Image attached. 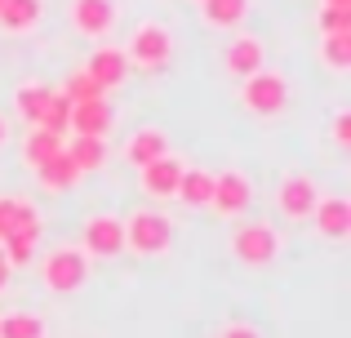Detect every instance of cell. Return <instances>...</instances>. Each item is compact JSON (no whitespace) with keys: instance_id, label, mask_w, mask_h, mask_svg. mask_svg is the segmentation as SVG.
<instances>
[{"instance_id":"cell-32","label":"cell","mask_w":351,"mask_h":338,"mask_svg":"<svg viewBox=\"0 0 351 338\" xmlns=\"http://www.w3.org/2000/svg\"><path fill=\"white\" fill-rule=\"evenodd\" d=\"M9 271H14V267H9V263H5V254H0V289L9 285Z\"/></svg>"},{"instance_id":"cell-2","label":"cell","mask_w":351,"mask_h":338,"mask_svg":"<svg viewBox=\"0 0 351 338\" xmlns=\"http://www.w3.org/2000/svg\"><path fill=\"white\" fill-rule=\"evenodd\" d=\"M125 58H129V67L160 71L165 62L173 58V36H169V27H160V23H138L134 32H129V40H125Z\"/></svg>"},{"instance_id":"cell-25","label":"cell","mask_w":351,"mask_h":338,"mask_svg":"<svg viewBox=\"0 0 351 338\" xmlns=\"http://www.w3.org/2000/svg\"><path fill=\"white\" fill-rule=\"evenodd\" d=\"M0 338H45V321L36 312H5L0 316Z\"/></svg>"},{"instance_id":"cell-22","label":"cell","mask_w":351,"mask_h":338,"mask_svg":"<svg viewBox=\"0 0 351 338\" xmlns=\"http://www.w3.org/2000/svg\"><path fill=\"white\" fill-rule=\"evenodd\" d=\"M40 14H45L40 0H5L0 5V27L5 32H32L40 23Z\"/></svg>"},{"instance_id":"cell-6","label":"cell","mask_w":351,"mask_h":338,"mask_svg":"<svg viewBox=\"0 0 351 338\" xmlns=\"http://www.w3.org/2000/svg\"><path fill=\"white\" fill-rule=\"evenodd\" d=\"M209 205H214L223 218L245 214V209L254 205V182H249L240 169H223V173H214V196H209Z\"/></svg>"},{"instance_id":"cell-8","label":"cell","mask_w":351,"mask_h":338,"mask_svg":"<svg viewBox=\"0 0 351 338\" xmlns=\"http://www.w3.org/2000/svg\"><path fill=\"white\" fill-rule=\"evenodd\" d=\"M316 182L307 178V173H289V178H280V187H276V209H280L285 218H293V223H302V218H311V209H316Z\"/></svg>"},{"instance_id":"cell-23","label":"cell","mask_w":351,"mask_h":338,"mask_svg":"<svg viewBox=\"0 0 351 338\" xmlns=\"http://www.w3.org/2000/svg\"><path fill=\"white\" fill-rule=\"evenodd\" d=\"M36 245H40V227H27V232H14L0 241V254H5L9 267H27L36 254Z\"/></svg>"},{"instance_id":"cell-19","label":"cell","mask_w":351,"mask_h":338,"mask_svg":"<svg viewBox=\"0 0 351 338\" xmlns=\"http://www.w3.org/2000/svg\"><path fill=\"white\" fill-rule=\"evenodd\" d=\"M36 178H40V187H45V191H71V187L80 182V169L71 165L67 152H58V156H49L40 169H36Z\"/></svg>"},{"instance_id":"cell-29","label":"cell","mask_w":351,"mask_h":338,"mask_svg":"<svg viewBox=\"0 0 351 338\" xmlns=\"http://www.w3.org/2000/svg\"><path fill=\"white\" fill-rule=\"evenodd\" d=\"M62 94H67V98H71V103H89V98H107V94H103V89H98V85H94V80H89V76H85V67H80V71H76V76H67V85H62Z\"/></svg>"},{"instance_id":"cell-16","label":"cell","mask_w":351,"mask_h":338,"mask_svg":"<svg viewBox=\"0 0 351 338\" xmlns=\"http://www.w3.org/2000/svg\"><path fill=\"white\" fill-rule=\"evenodd\" d=\"M27 227H40V209L23 196H0V241L14 232H27Z\"/></svg>"},{"instance_id":"cell-26","label":"cell","mask_w":351,"mask_h":338,"mask_svg":"<svg viewBox=\"0 0 351 338\" xmlns=\"http://www.w3.org/2000/svg\"><path fill=\"white\" fill-rule=\"evenodd\" d=\"M320 58H325L329 71H351V32L320 36Z\"/></svg>"},{"instance_id":"cell-34","label":"cell","mask_w":351,"mask_h":338,"mask_svg":"<svg viewBox=\"0 0 351 338\" xmlns=\"http://www.w3.org/2000/svg\"><path fill=\"white\" fill-rule=\"evenodd\" d=\"M325 5H347L351 9V0H325Z\"/></svg>"},{"instance_id":"cell-17","label":"cell","mask_w":351,"mask_h":338,"mask_svg":"<svg viewBox=\"0 0 351 338\" xmlns=\"http://www.w3.org/2000/svg\"><path fill=\"white\" fill-rule=\"evenodd\" d=\"M49 98H53V89H49V85H40V80H27V85H18V94H14V112L27 121V130H32V125H40L45 107H49Z\"/></svg>"},{"instance_id":"cell-11","label":"cell","mask_w":351,"mask_h":338,"mask_svg":"<svg viewBox=\"0 0 351 338\" xmlns=\"http://www.w3.org/2000/svg\"><path fill=\"white\" fill-rule=\"evenodd\" d=\"M116 112L107 98H89V103H71V134H80V138H107V130H112Z\"/></svg>"},{"instance_id":"cell-31","label":"cell","mask_w":351,"mask_h":338,"mask_svg":"<svg viewBox=\"0 0 351 338\" xmlns=\"http://www.w3.org/2000/svg\"><path fill=\"white\" fill-rule=\"evenodd\" d=\"M223 338H263V334H258V330H254V325H245V321H236V325H227V330H223Z\"/></svg>"},{"instance_id":"cell-7","label":"cell","mask_w":351,"mask_h":338,"mask_svg":"<svg viewBox=\"0 0 351 338\" xmlns=\"http://www.w3.org/2000/svg\"><path fill=\"white\" fill-rule=\"evenodd\" d=\"M80 250L89 258H116V254H125V223L112 214H94L85 223V245Z\"/></svg>"},{"instance_id":"cell-20","label":"cell","mask_w":351,"mask_h":338,"mask_svg":"<svg viewBox=\"0 0 351 338\" xmlns=\"http://www.w3.org/2000/svg\"><path fill=\"white\" fill-rule=\"evenodd\" d=\"M173 196H178L182 205H191V209H205L209 196H214V173H209V169H182Z\"/></svg>"},{"instance_id":"cell-28","label":"cell","mask_w":351,"mask_h":338,"mask_svg":"<svg viewBox=\"0 0 351 338\" xmlns=\"http://www.w3.org/2000/svg\"><path fill=\"white\" fill-rule=\"evenodd\" d=\"M316 27H320V36H343V32H351V9L347 5H320Z\"/></svg>"},{"instance_id":"cell-18","label":"cell","mask_w":351,"mask_h":338,"mask_svg":"<svg viewBox=\"0 0 351 338\" xmlns=\"http://www.w3.org/2000/svg\"><path fill=\"white\" fill-rule=\"evenodd\" d=\"M62 147H67V143H62V134H49V130H40V125H32V130H27V138H23V160L32 169H40L45 160L58 156Z\"/></svg>"},{"instance_id":"cell-33","label":"cell","mask_w":351,"mask_h":338,"mask_svg":"<svg viewBox=\"0 0 351 338\" xmlns=\"http://www.w3.org/2000/svg\"><path fill=\"white\" fill-rule=\"evenodd\" d=\"M5 138H9V121L0 116V147H5Z\"/></svg>"},{"instance_id":"cell-5","label":"cell","mask_w":351,"mask_h":338,"mask_svg":"<svg viewBox=\"0 0 351 338\" xmlns=\"http://www.w3.org/2000/svg\"><path fill=\"white\" fill-rule=\"evenodd\" d=\"M232 254L245 267H267V263L280 254V236L267 223H240L232 232Z\"/></svg>"},{"instance_id":"cell-35","label":"cell","mask_w":351,"mask_h":338,"mask_svg":"<svg viewBox=\"0 0 351 338\" xmlns=\"http://www.w3.org/2000/svg\"><path fill=\"white\" fill-rule=\"evenodd\" d=\"M0 5H5V0H0Z\"/></svg>"},{"instance_id":"cell-14","label":"cell","mask_w":351,"mask_h":338,"mask_svg":"<svg viewBox=\"0 0 351 338\" xmlns=\"http://www.w3.org/2000/svg\"><path fill=\"white\" fill-rule=\"evenodd\" d=\"M263 58H267V49H263V40H258V36H236V40L227 45V71H232L236 80L263 71Z\"/></svg>"},{"instance_id":"cell-15","label":"cell","mask_w":351,"mask_h":338,"mask_svg":"<svg viewBox=\"0 0 351 338\" xmlns=\"http://www.w3.org/2000/svg\"><path fill=\"white\" fill-rule=\"evenodd\" d=\"M160 156H169V138H165V130H138V134H129L125 160L134 169L152 165V160H160Z\"/></svg>"},{"instance_id":"cell-27","label":"cell","mask_w":351,"mask_h":338,"mask_svg":"<svg viewBox=\"0 0 351 338\" xmlns=\"http://www.w3.org/2000/svg\"><path fill=\"white\" fill-rule=\"evenodd\" d=\"M40 130L62 134V138H67V130H71V98L62 94V89H53L49 107H45V116H40Z\"/></svg>"},{"instance_id":"cell-24","label":"cell","mask_w":351,"mask_h":338,"mask_svg":"<svg viewBox=\"0 0 351 338\" xmlns=\"http://www.w3.org/2000/svg\"><path fill=\"white\" fill-rule=\"evenodd\" d=\"M249 14V0H200V18L209 27H236L245 23Z\"/></svg>"},{"instance_id":"cell-21","label":"cell","mask_w":351,"mask_h":338,"mask_svg":"<svg viewBox=\"0 0 351 338\" xmlns=\"http://www.w3.org/2000/svg\"><path fill=\"white\" fill-rule=\"evenodd\" d=\"M62 152L71 156V165H76L80 173H94V169L107 165V138H80V134H76Z\"/></svg>"},{"instance_id":"cell-3","label":"cell","mask_w":351,"mask_h":338,"mask_svg":"<svg viewBox=\"0 0 351 338\" xmlns=\"http://www.w3.org/2000/svg\"><path fill=\"white\" fill-rule=\"evenodd\" d=\"M240 103H245V112L254 116H280L285 107H289V80L280 76V71H254V76L240 80Z\"/></svg>"},{"instance_id":"cell-12","label":"cell","mask_w":351,"mask_h":338,"mask_svg":"<svg viewBox=\"0 0 351 338\" xmlns=\"http://www.w3.org/2000/svg\"><path fill=\"white\" fill-rule=\"evenodd\" d=\"M311 218H316V232L325 236V241L351 236V200L347 196H320L316 209H311Z\"/></svg>"},{"instance_id":"cell-4","label":"cell","mask_w":351,"mask_h":338,"mask_svg":"<svg viewBox=\"0 0 351 338\" xmlns=\"http://www.w3.org/2000/svg\"><path fill=\"white\" fill-rule=\"evenodd\" d=\"M40 276H45V285H49L53 294H76V289L89 280V254L71 250V245H58V250L45 254Z\"/></svg>"},{"instance_id":"cell-10","label":"cell","mask_w":351,"mask_h":338,"mask_svg":"<svg viewBox=\"0 0 351 338\" xmlns=\"http://www.w3.org/2000/svg\"><path fill=\"white\" fill-rule=\"evenodd\" d=\"M85 76L94 80L98 89H116V85H125V76H129V58H125V49H116V45H103V49H94L89 53V62H85Z\"/></svg>"},{"instance_id":"cell-30","label":"cell","mask_w":351,"mask_h":338,"mask_svg":"<svg viewBox=\"0 0 351 338\" xmlns=\"http://www.w3.org/2000/svg\"><path fill=\"white\" fill-rule=\"evenodd\" d=\"M334 143H338V147H351V112H338L334 116Z\"/></svg>"},{"instance_id":"cell-13","label":"cell","mask_w":351,"mask_h":338,"mask_svg":"<svg viewBox=\"0 0 351 338\" xmlns=\"http://www.w3.org/2000/svg\"><path fill=\"white\" fill-rule=\"evenodd\" d=\"M182 169H187V165H182L178 156H160V160H152V165H143V191L152 200H173Z\"/></svg>"},{"instance_id":"cell-9","label":"cell","mask_w":351,"mask_h":338,"mask_svg":"<svg viewBox=\"0 0 351 338\" xmlns=\"http://www.w3.org/2000/svg\"><path fill=\"white\" fill-rule=\"evenodd\" d=\"M71 27L89 40H103L116 27V0H71Z\"/></svg>"},{"instance_id":"cell-1","label":"cell","mask_w":351,"mask_h":338,"mask_svg":"<svg viewBox=\"0 0 351 338\" xmlns=\"http://www.w3.org/2000/svg\"><path fill=\"white\" fill-rule=\"evenodd\" d=\"M125 223V250L134 254H165L173 245V223L160 214V209H134L129 218H120Z\"/></svg>"}]
</instances>
